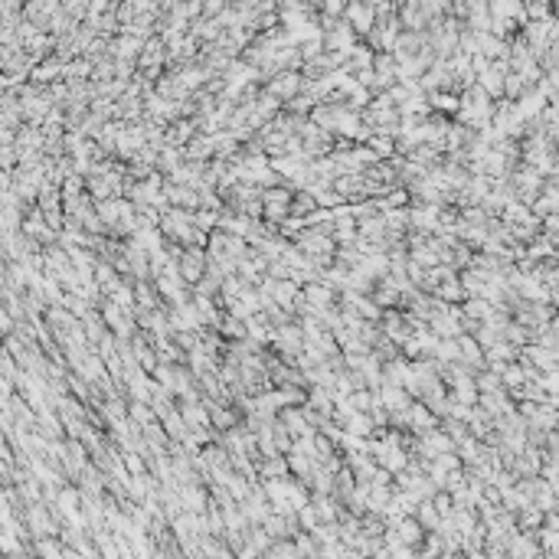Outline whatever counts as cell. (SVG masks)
<instances>
[{"instance_id":"1","label":"cell","mask_w":559,"mask_h":559,"mask_svg":"<svg viewBox=\"0 0 559 559\" xmlns=\"http://www.w3.org/2000/svg\"><path fill=\"white\" fill-rule=\"evenodd\" d=\"M295 89H301V76L298 72H285V76H278V79L269 82V95H291Z\"/></svg>"},{"instance_id":"2","label":"cell","mask_w":559,"mask_h":559,"mask_svg":"<svg viewBox=\"0 0 559 559\" xmlns=\"http://www.w3.org/2000/svg\"><path fill=\"white\" fill-rule=\"evenodd\" d=\"M180 271H183V278H200L203 275V252H197V255H193V252H187V255H183V262H180Z\"/></svg>"}]
</instances>
